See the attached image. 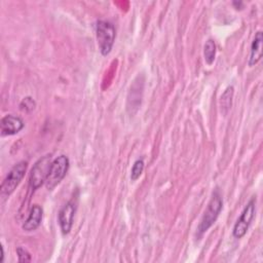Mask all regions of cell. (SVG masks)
<instances>
[{
    "mask_svg": "<svg viewBox=\"0 0 263 263\" xmlns=\"http://www.w3.org/2000/svg\"><path fill=\"white\" fill-rule=\"evenodd\" d=\"M233 92H234L233 86H228L224 90V92L222 93V96L220 98V107H221V111L224 115H226L231 108Z\"/></svg>",
    "mask_w": 263,
    "mask_h": 263,
    "instance_id": "obj_12",
    "label": "cell"
},
{
    "mask_svg": "<svg viewBox=\"0 0 263 263\" xmlns=\"http://www.w3.org/2000/svg\"><path fill=\"white\" fill-rule=\"evenodd\" d=\"M233 5L236 7V9H241V7H242V2L234 1V2H233Z\"/></svg>",
    "mask_w": 263,
    "mask_h": 263,
    "instance_id": "obj_17",
    "label": "cell"
},
{
    "mask_svg": "<svg viewBox=\"0 0 263 263\" xmlns=\"http://www.w3.org/2000/svg\"><path fill=\"white\" fill-rule=\"evenodd\" d=\"M143 170H144V160H143V158H139L133 164V167L130 171V180L137 181L140 178V176L142 175Z\"/></svg>",
    "mask_w": 263,
    "mask_h": 263,
    "instance_id": "obj_14",
    "label": "cell"
},
{
    "mask_svg": "<svg viewBox=\"0 0 263 263\" xmlns=\"http://www.w3.org/2000/svg\"><path fill=\"white\" fill-rule=\"evenodd\" d=\"M76 208H77V200L76 198L73 197L59 212L58 220H59L60 228L63 234H68L70 232L73 225Z\"/></svg>",
    "mask_w": 263,
    "mask_h": 263,
    "instance_id": "obj_7",
    "label": "cell"
},
{
    "mask_svg": "<svg viewBox=\"0 0 263 263\" xmlns=\"http://www.w3.org/2000/svg\"><path fill=\"white\" fill-rule=\"evenodd\" d=\"M1 136H11L21 132L24 126V120L13 114H7L1 118Z\"/></svg>",
    "mask_w": 263,
    "mask_h": 263,
    "instance_id": "obj_8",
    "label": "cell"
},
{
    "mask_svg": "<svg viewBox=\"0 0 263 263\" xmlns=\"http://www.w3.org/2000/svg\"><path fill=\"white\" fill-rule=\"evenodd\" d=\"M203 57L208 65H212L216 57V44L213 39H208L203 46Z\"/></svg>",
    "mask_w": 263,
    "mask_h": 263,
    "instance_id": "obj_13",
    "label": "cell"
},
{
    "mask_svg": "<svg viewBox=\"0 0 263 263\" xmlns=\"http://www.w3.org/2000/svg\"><path fill=\"white\" fill-rule=\"evenodd\" d=\"M51 162L52 160L50 154L42 156L35 162L29 176V184L33 190H36L43 184H45V181L49 174Z\"/></svg>",
    "mask_w": 263,
    "mask_h": 263,
    "instance_id": "obj_4",
    "label": "cell"
},
{
    "mask_svg": "<svg viewBox=\"0 0 263 263\" xmlns=\"http://www.w3.org/2000/svg\"><path fill=\"white\" fill-rule=\"evenodd\" d=\"M142 92H143V81H137L133 83L130 86V90L128 92L127 97V110L133 114V109L135 108V111L139 108L142 101Z\"/></svg>",
    "mask_w": 263,
    "mask_h": 263,
    "instance_id": "obj_10",
    "label": "cell"
},
{
    "mask_svg": "<svg viewBox=\"0 0 263 263\" xmlns=\"http://www.w3.org/2000/svg\"><path fill=\"white\" fill-rule=\"evenodd\" d=\"M27 167V161H20L16 164H14L13 167L8 172L0 187V195L3 199L8 197L18 186V184L25 177Z\"/></svg>",
    "mask_w": 263,
    "mask_h": 263,
    "instance_id": "obj_2",
    "label": "cell"
},
{
    "mask_svg": "<svg viewBox=\"0 0 263 263\" xmlns=\"http://www.w3.org/2000/svg\"><path fill=\"white\" fill-rule=\"evenodd\" d=\"M255 212H256V199L252 198L245 206L240 217L237 219L233 227L232 234L235 238H241L242 236H245L255 217Z\"/></svg>",
    "mask_w": 263,
    "mask_h": 263,
    "instance_id": "obj_6",
    "label": "cell"
},
{
    "mask_svg": "<svg viewBox=\"0 0 263 263\" xmlns=\"http://www.w3.org/2000/svg\"><path fill=\"white\" fill-rule=\"evenodd\" d=\"M20 107H21V109L24 110V111H31V110H33L34 107H35V102H34V100H33L32 98L27 97V98H25V99L22 101V103L20 104Z\"/></svg>",
    "mask_w": 263,
    "mask_h": 263,
    "instance_id": "obj_16",
    "label": "cell"
},
{
    "mask_svg": "<svg viewBox=\"0 0 263 263\" xmlns=\"http://www.w3.org/2000/svg\"><path fill=\"white\" fill-rule=\"evenodd\" d=\"M3 258H4V251H3V247H1V258H0V262H3Z\"/></svg>",
    "mask_w": 263,
    "mask_h": 263,
    "instance_id": "obj_18",
    "label": "cell"
},
{
    "mask_svg": "<svg viewBox=\"0 0 263 263\" xmlns=\"http://www.w3.org/2000/svg\"><path fill=\"white\" fill-rule=\"evenodd\" d=\"M69 166L70 161L66 155H60L52 160L49 174L45 181V186L48 190H52L63 181L67 175Z\"/></svg>",
    "mask_w": 263,
    "mask_h": 263,
    "instance_id": "obj_5",
    "label": "cell"
},
{
    "mask_svg": "<svg viewBox=\"0 0 263 263\" xmlns=\"http://www.w3.org/2000/svg\"><path fill=\"white\" fill-rule=\"evenodd\" d=\"M223 206V200L222 196L218 189H216L211 197V200L206 206V210L204 211V214L200 220V223L198 225V232L199 234L204 233L217 220L219 214L221 213Z\"/></svg>",
    "mask_w": 263,
    "mask_h": 263,
    "instance_id": "obj_3",
    "label": "cell"
},
{
    "mask_svg": "<svg viewBox=\"0 0 263 263\" xmlns=\"http://www.w3.org/2000/svg\"><path fill=\"white\" fill-rule=\"evenodd\" d=\"M96 35L101 53L103 55L109 54L113 47L116 36L114 25L108 21H98Z\"/></svg>",
    "mask_w": 263,
    "mask_h": 263,
    "instance_id": "obj_1",
    "label": "cell"
},
{
    "mask_svg": "<svg viewBox=\"0 0 263 263\" xmlns=\"http://www.w3.org/2000/svg\"><path fill=\"white\" fill-rule=\"evenodd\" d=\"M262 42H263V34L261 31H258L253 39L251 44L250 57L248 64L250 67L255 66L262 58Z\"/></svg>",
    "mask_w": 263,
    "mask_h": 263,
    "instance_id": "obj_11",
    "label": "cell"
},
{
    "mask_svg": "<svg viewBox=\"0 0 263 263\" xmlns=\"http://www.w3.org/2000/svg\"><path fill=\"white\" fill-rule=\"evenodd\" d=\"M16 254L20 262H30L31 261V254L24 248L18 247L16 249Z\"/></svg>",
    "mask_w": 263,
    "mask_h": 263,
    "instance_id": "obj_15",
    "label": "cell"
},
{
    "mask_svg": "<svg viewBox=\"0 0 263 263\" xmlns=\"http://www.w3.org/2000/svg\"><path fill=\"white\" fill-rule=\"evenodd\" d=\"M42 217H43L42 208L38 204H34L31 208V211H30V214H29L27 220L23 224V229L25 231H34V230H36L41 224Z\"/></svg>",
    "mask_w": 263,
    "mask_h": 263,
    "instance_id": "obj_9",
    "label": "cell"
}]
</instances>
